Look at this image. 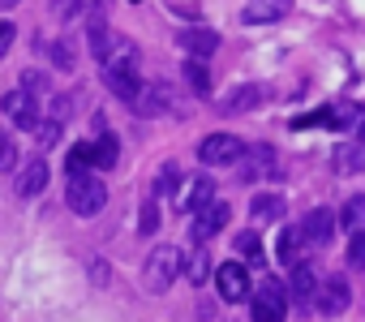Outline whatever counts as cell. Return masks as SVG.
Returning a JSON list of instances; mask_svg holds the SVG:
<instances>
[{
	"label": "cell",
	"mask_w": 365,
	"mask_h": 322,
	"mask_svg": "<svg viewBox=\"0 0 365 322\" xmlns=\"http://www.w3.org/2000/svg\"><path fill=\"white\" fill-rule=\"evenodd\" d=\"M65 202H69L73 215L91 219V215H99V211L108 207V185H103L95 172H73V177H69V189H65Z\"/></svg>",
	"instance_id": "obj_1"
},
{
	"label": "cell",
	"mask_w": 365,
	"mask_h": 322,
	"mask_svg": "<svg viewBox=\"0 0 365 322\" xmlns=\"http://www.w3.org/2000/svg\"><path fill=\"white\" fill-rule=\"evenodd\" d=\"M180 275V249L176 245H155L142 262V284L146 292H168Z\"/></svg>",
	"instance_id": "obj_2"
},
{
	"label": "cell",
	"mask_w": 365,
	"mask_h": 322,
	"mask_svg": "<svg viewBox=\"0 0 365 322\" xmlns=\"http://www.w3.org/2000/svg\"><path fill=\"white\" fill-rule=\"evenodd\" d=\"M250 309H254V322H284V318H288L284 284H279V279H262V288L250 292Z\"/></svg>",
	"instance_id": "obj_3"
},
{
	"label": "cell",
	"mask_w": 365,
	"mask_h": 322,
	"mask_svg": "<svg viewBox=\"0 0 365 322\" xmlns=\"http://www.w3.org/2000/svg\"><path fill=\"white\" fill-rule=\"evenodd\" d=\"M262 177H275V150H271V146H245V150L237 155V181L254 185V181H262Z\"/></svg>",
	"instance_id": "obj_4"
},
{
	"label": "cell",
	"mask_w": 365,
	"mask_h": 322,
	"mask_svg": "<svg viewBox=\"0 0 365 322\" xmlns=\"http://www.w3.org/2000/svg\"><path fill=\"white\" fill-rule=\"evenodd\" d=\"M0 112H5V120L18 125V129H35L39 125V95L18 86V90H9L5 99H0Z\"/></svg>",
	"instance_id": "obj_5"
},
{
	"label": "cell",
	"mask_w": 365,
	"mask_h": 322,
	"mask_svg": "<svg viewBox=\"0 0 365 322\" xmlns=\"http://www.w3.org/2000/svg\"><path fill=\"white\" fill-rule=\"evenodd\" d=\"M245 150V142L237 133H211L198 142V159L207 168H220V164H237V155Z\"/></svg>",
	"instance_id": "obj_6"
},
{
	"label": "cell",
	"mask_w": 365,
	"mask_h": 322,
	"mask_svg": "<svg viewBox=\"0 0 365 322\" xmlns=\"http://www.w3.org/2000/svg\"><path fill=\"white\" fill-rule=\"evenodd\" d=\"M228 219H232V207L220 202V198H211V202L194 215V224H190V241H194V245H198V241H211L215 232L228 228Z\"/></svg>",
	"instance_id": "obj_7"
},
{
	"label": "cell",
	"mask_w": 365,
	"mask_h": 322,
	"mask_svg": "<svg viewBox=\"0 0 365 322\" xmlns=\"http://www.w3.org/2000/svg\"><path fill=\"white\" fill-rule=\"evenodd\" d=\"M211 279H215L220 296H224V301H232V305H237V301H250V292H254V288H250V271H245L241 262H224Z\"/></svg>",
	"instance_id": "obj_8"
},
{
	"label": "cell",
	"mask_w": 365,
	"mask_h": 322,
	"mask_svg": "<svg viewBox=\"0 0 365 322\" xmlns=\"http://www.w3.org/2000/svg\"><path fill=\"white\" fill-rule=\"evenodd\" d=\"M297 228H301L305 245H331V241H335V211L314 207V211H305V219H301Z\"/></svg>",
	"instance_id": "obj_9"
},
{
	"label": "cell",
	"mask_w": 365,
	"mask_h": 322,
	"mask_svg": "<svg viewBox=\"0 0 365 322\" xmlns=\"http://www.w3.org/2000/svg\"><path fill=\"white\" fill-rule=\"evenodd\" d=\"M348 301H352V292H348V284L344 279H327V284H318L314 288V309L318 313H327V318H339L344 309H348Z\"/></svg>",
	"instance_id": "obj_10"
},
{
	"label": "cell",
	"mask_w": 365,
	"mask_h": 322,
	"mask_svg": "<svg viewBox=\"0 0 365 322\" xmlns=\"http://www.w3.org/2000/svg\"><path fill=\"white\" fill-rule=\"evenodd\" d=\"M288 14H292V0H245V9H241V18L250 26H271Z\"/></svg>",
	"instance_id": "obj_11"
},
{
	"label": "cell",
	"mask_w": 365,
	"mask_h": 322,
	"mask_svg": "<svg viewBox=\"0 0 365 322\" xmlns=\"http://www.w3.org/2000/svg\"><path fill=\"white\" fill-rule=\"evenodd\" d=\"M48 177H52V168H48V159H31V164L18 172V181H14V189H18V198H39L43 189H48Z\"/></svg>",
	"instance_id": "obj_12"
},
{
	"label": "cell",
	"mask_w": 365,
	"mask_h": 322,
	"mask_svg": "<svg viewBox=\"0 0 365 322\" xmlns=\"http://www.w3.org/2000/svg\"><path fill=\"white\" fill-rule=\"evenodd\" d=\"M129 103H133V112H138V116H159V112H168L172 95H168V86H163V82H155V86H138V95H133Z\"/></svg>",
	"instance_id": "obj_13"
},
{
	"label": "cell",
	"mask_w": 365,
	"mask_h": 322,
	"mask_svg": "<svg viewBox=\"0 0 365 322\" xmlns=\"http://www.w3.org/2000/svg\"><path fill=\"white\" fill-rule=\"evenodd\" d=\"M262 99H267V90H262L258 82H245V86H232V90L224 95L220 112H254V108H258Z\"/></svg>",
	"instance_id": "obj_14"
},
{
	"label": "cell",
	"mask_w": 365,
	"mask_h": 322,
	"mask_svg": "<svg viewBox=\"0 0 365 322\" xmlns=\"http://www.w3.org/2000/svg\"><path fill=\"white\" fill-rule=\"evenodd\" d=\"M331 164H335V172H339V177H356V172L365 168V150H361V142H356V137L339 142V146H335V155H331Z\"/></svg>",
	"instance_id": "obj_15"
},
{
	"label": "cell",
	"mask_w": 365,
	"mask_h": 322,
	"mask_svg": "<svg viewBox=\"0 0 365 322\" xmlns=\"http://www.w3.org/2000/svg\"><path fill=\"white\" fill-rule=\"evenodd\" d=\"M180 48H185L194 61H207V56L220 48V35H215V31H207V26H194V31L180 35Z\"/></svg>",
	"instance_id": "obj_16"
},
{
	"label": "cell",
	"mask_w": 365,
	"mask_h": 322,
	"mask_svg": "<svg viewBox=\"0 0 365 322\" xmlns=\"http://www.w3.org/2000/svg\"><path fill=\"white\" fill-rule=\"evenodd\" d=\"M288 288H292V296H297L301 305H309V301H314V288H318L314 266H309V262H292V271H288Z\"/></svg>",
	"instance_id": "obj_17"
},
{
	"label": "cell",
	"mask_w": 365,
	"mask_h": 322,
	"mask_svg": "<svg viewBox=\"0 0 365 322\" xmlns=\"http://www.w3.org/2000/svg\"><path fill=\"white\" fill-rule=\"evenodd\" d=\"M250 215H254V224H275L284 215V198L279 194H258L250 202Z\"/></svg>",
	"instance_id": "obj_18"
},
{
	"label": "cell",
	"mask_w": 365,
	"mask_h": 322,
	"mask_svg": "<svg viewBox=\"0 0 365 322\" xmlns=\"http://www.w3.org/2000/svg\"><path fill=\"white\" fill-rule=\"evenodd\" d=\"M318 120H327V125H335V129H356V125H361V108H356V103H335V108L322 112Z\"/></svg>",
	"instance_id": "obj_19"
},
{
	"label": "cell",
	"mask_w": 365,
	"mask_h": 322,
	"mask_svg": "<svg viewBox=\"0 0 365 322\" xmlns=\"http://www.w3.org/2000/svg\"><path fill=\"white\" fill-rule=\"evenodd\" d=\"M91 155H95V168H112L116 164V155H120V146H116V133H103V137H95V146H91Z\"/></svg>",
	"instance_id": "obj_20"
},
{
	"label": "cell",
	"mask_w": 365,
	"mask_h": 322,
	"mask_svg": "<svg viewBox=\"0 0 365 322\" xmlns=\"http://www.w3.org/2000/svg\"><path fill=\"white\" fill-rule=\"evenodd\" d=\"M215 198V185L207 181V177H198L194 185H190V194H185V202H180V211H202L207 202Z\"/></svg>",
	"instance_id": "obj_21"
},
{
	"label": "cell",
	"mask_w": 365,
	"mask_h": 322,
	"mask_svg": "<svg viewBox=\"0 0 365 322\" xmlns=\"http://www.w3.org/2000/svg\"><path fill=\"white\" fill-rule=\"evenodd\" d=\"M301 245H305L301 228H284V232H279V262H284V266H292V262L301 258Z\"/></svg>",
	"instance_id": "obj_22"
},
{
	"label": "cell",
	"mask_w": 365,
	"mask_h": 322,
	"mask_svg": "<svg viewBox=\"0 0 365 322\" xmlns=\"http://www.w3.org/2000/svg\"><path fill=\"white\" fill-rule=\"evenodd\" d=\"M185 82H190V90H198V95H207L211 90V69H207V61H185Z\"/></svg>",
	"instance_id": "obj_23"
},
{
	"label": "cell",
	"mask_w": 365,
	"mask_h": 322,
	"mask_svg": "<svg viewBox=\"0 0 365 322\" xmlns=\"http://www.w3.org/2000/svg\"><path fill=\"white\" fill-rule=\"evenodd\" d=\"M185 279H190L194 288L211 279V258H207V249H202V245L194 249V258H190V271H185Z\"/></svg>",
	"instance_id": "obj_24"
},
{
	"label": "cell",
	"mask_w": 365,
	"mask_h": 322,
	"mask_svg": "<svg viewBox=\"0 0 365 322\" xmlns=\"http://www.w3.org/2000/svg\"><path fill=\"white\" fill-rule=\"evenodd\" d=\"M0 172H18V142L9 137L5 125H0Z\"/></svg>",
	"instance_id": "obj_25"
},
{
	"label": "cell",
	"mask_w": 365,
	"mask_h": 322,
	"mask_svg": "<svg viewBox=\"0 0 365 322\" xmlns=\"http://www.w3.org/2000/svg\"><path fill=\"white\" fill-rule=\"evenodd\" d=\"M86 9H95L91 0H52V14H56L61 22H73V18H82Z\"/></svg>",
	"instance_id": "obj_26"
},
{
	"label": "cell",
	"mask_w": 365,
	"mask_h": 322,
	"mask_svg": "<svg viewBox=\"0 0 365 322\" xmlns=\"http://www.w3.org/2000/svg\"><path fill=\"white\" fill-rule=\"evenodd\" d=\"M35 129H39V146H43V150H52V146L61 142V133H65V120H56V116H52V120H39Z\"/></svg>",
	"instance_id": "obj_27"
},
{
	"label": "cell",
	"mask_w": 365,
	"mask_h": 322,
	"mask_svg": "<svg viewBox=\"0 0 365 322\" xmlns=\"http://www.w3.org/2000/svg\"><path fill=\"white\" fill-rule=\"evenodd\" d=\"M361 215H365V202H361V198H348L344 211H339V224H344L348 232H361Z\"/></svg>",
	"instance_id": "obj_28"
},
{
	"label": "cell",
	"mask_w": 365,
	"mask_h": 322,
	"mask_svg": "<svg viewBox=\"0 0 365 322\" xmlns=\"http://www.w3.org/2000/svg\"><path fill=\"white\" fill-rule=\"evenodd\" d=\"M52 61H56V69H65V73H69V69L78 65V52H73V43H69V39H56V43H52Z\"/></svg>",
	"instance_id": "obj_29"
},
{
	"label": "cell",
	"mask_w": 365,
	"mask_h": 322,
	"mask_svg": "<svg viewBox=\"0 0 365 322\" xmlns=\"http://www.w3.org/2000/svg\"><path fill=\"white\" fill-rule=\"evenodd\" d=\"M232 245H237L241 258H262V241H258V232H237Z\"/></svg>",
	"instance_id": "obj_30"
},
{
	"label": "cell",
	"mask_w": 365,
	"mask_h": 322,
	"mask_svg": "<svg viewBox=\"0 0 365 322\" xmlns=\"http://www.w3.org/2000/svg\"><path fill=\"white\" fill-rule=\"evenodd\" d=\"M172 189H176V164H163L155 177V198H168Z\"/></svg>",
	"instance_id": "obj_31"
},
{
	"label": "cell",
	"mask_w": 365,
	"mask_h": 322,
	"mask_svg": "<svg viewBox=\"0 0 365 322\" xmlns=\"http://www.w3.org/2000/svg\"><path fill=\"white\" fill-rule=\"evenodd\" d=\"M155 228H159V207H155V202H142V219H138V232H142V237H155Z\"/></svg>",
	"instance_id": "obj_32"
},
{
	"label": "cell",
	"mask_w": 365,
	"mask_h": 322,
	"mask_svg": "<svg viewBox=\"0 0 365 322\" xmlns=\"http://www.w3.org/2000/svg\"><path fill=\"white\" fill-rule=\"evenodd\" d=\"M348 262H352V271H361V266H365V237H361V232H352V237H348Z\"/></svg>",
	"instance_id": "obj_33"
},
{
	"label": "cell",
	"mask_w": 365,
	"mask_h": 322,
	"mask_svg": "<svg viewBox=\"0 0 365 322\" xmlns=\"http://www.w3.org/2000/svg\"><path fill=\"white\" fill-rule=\"evenodd\" d=\"M22 90L39 95V90H48V78H43V73H22Z\"/></svg>",
	"instance_id": "obj_34"
},
{
	"label": "cell",
	"mask_w": 365,
	"mask_h": 322,
	"mask_svg": "<svg viewBox=\"0 0 365 322\" xmlns=\"http://www.w3.org/2000/svg\"><path fill=\"white\" fill-rule=\"evenodd\" d=\"M14 35H18V31H14V22H0V56L14 48Z\"/></svg>",
	"instance_id": "obj_35"
},
{
	"label": "cell",
	"mask_w": 365,
	"mask_h": 322,
	"mask_svg": "<svg viewBox=\"0 0 365 322\" xmlns=\"http://www.w3.org/2000/svg\"><path fill=\"white\" fill-rule=\"evenodd\" d=\"M18 5V0H0V9H14Z\"/></svg>",
	"instance_id": "obj_36"
},
{
	"label": "cell",
	"mask_w": 365,
	"mask_h": 322,
	"mask_svg": "<svg viewBox=\"0 0 365 322\" xmlns=\"http://www.w3.org/2000/svg\"><path fill=\"white\" fill-rule=\"evenodd\" d=\"M91 5H99V0H91Z\"/></svg>",
	"instance_id": "obj_37"
}]
</instances>
